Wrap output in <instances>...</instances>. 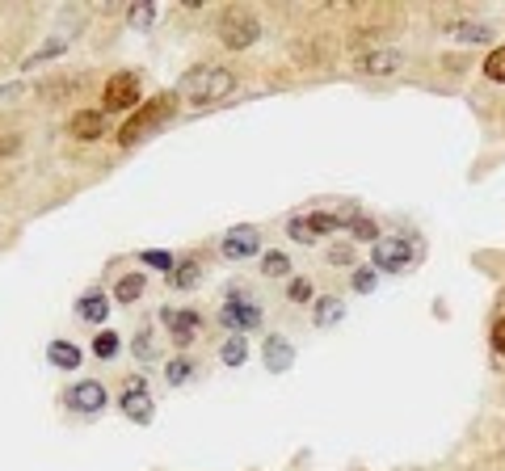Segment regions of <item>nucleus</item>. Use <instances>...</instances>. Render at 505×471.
Here are the masks:
<instances>
[{"mask_svg":"<svg viewBox=\"0 0 505 471\" xmlns=\"http://www.w3.org/2000/svg\"><path fill=\"white\" fill-rule=\"evenodd\" d=\"M232 88H236V76L228 72V68H215V63H198V68H190V72L181 76V93L194 105H215Z\"/></svg>","mask_w":505,"mask_h":471,"instance_id":"f257e3e1","label":"nucleus"},{"mask_svg":"<svg viewBox=\"0 0 505 471\" xmlns=\"http://www.w3.org/2000/svg\"><path fill=\"white\" fill-rule=\"evenodd\" d=\"M169 114H173V93H161V97H152L144 110H135V114L119 127V144H122V147L139 144V139L156 131V127H161Z\"/></svg>","mask_w":505,"mask_h":471,"instance_id":"f03ea898","label":"nucleus"},{"mask_svg":"<svg viewBox=\"0 0 505 471\" xmlns=\"http://www.w3.org/2000/svg\"><path fill=\"white\" fill-rule=\"evenodd\" d=\"M257 38H261V21L252 17V9H244V4L223 9V17H219V43L228 46V51H244V46H252Z\"/></svg>","mask_w":505,"mask_h":471,"instance_id":"7ed1b4c3","label":"nucleus"},{"mask_svg":"<svg viewBox=\"0 0 505 471\" xmlns=\"http://www.w3.org/2000/svg\"><path fill=\"white\" fill-rule=\"evenodd\" d=\"M102 102H105L110 114H119V110H135V105H139V76H135V72L110 76V80H105Z\"/></svg>","mask_w":505,"mask_h":471,"instance_id":"20e7f679","label":"nucleus"},{"mask_svg":"<svg viewBox=\"0 0 505 471\" xmlns=\"http://www.w3.org/2000/svg\"><path fill=\"white\" fill-rule=\"evenodd\" d=\"M417 261V249L409 240H396V236H387L375 244V269H387V274H404L409 265Z\"/></svg>","mask_w":505,"mask_h":471,"instance_id":"39448f33","label":"nucleus"},{"mask_svg":"<svg viewBox=\"0 0 505 471\" xmlns=\"http://www.w3.org/2000/svg\"><path fill=\"white\" fill-rule=\"evenodd\" d=\"M350 219H342V215H333V211H316V215H308V219H291V236H295L299 244H316L320 236L337 232V227H345Z\"/></svg>","mask_w":505,"mask_h":471,"instance_id":"423d86ee","label":"nucleus"},{"mask_svg":"<svg viewBox=\"0 0 505 471\" xmlns=\"http://www.w3.org/2000/svg\"><path fill=\"white\" fill-rule=\"evenodd\" d=\"M119 409L131 417L135 426H148V421H152V396L144 392V379L127 383V392H122V400H119Z\"/></svg>","mask_w":505,"mask_h":471,"instance_id":"0eeeda50","label":"nucleus"},{"mask_svg":"<svg viewBox=\"0 0 505 471\" xmlns=\"http://www.w3.org/2000/svg\"><path fill=\"white\" fill-rule=\"evenodd\" d=\"M219 249L228 261H244V257H252V252L261 249V236H257V227H232V232L223 236Z\"/></svg>","mask_w":505,"mask_h":471,"instance_id":"6e6552de","label":"nucleus"},{"mask_svg":"<svg viewBox=\"0 0 505 471\" xmlns=\"http://www.w3.org/2000/svg\"><path fill=\"white\" fill-rule=\"evenodd\" d=\"M63 400H68V409H76V412H97V409H105V387L85 379V383H76V387H68Z\"/></svg>","mask_w":505,"mask_h":471,"instance_id":"1a4fd4ad","label":"nucleus"},{"mask_svg":"<svg viewBox=\"0 0 505 471\" xmlns=\"http://www.w3.org/2000/svg\"><path fill=\"white\" fill-rule=\"evenodd\" d=\"M219 324L223 328H257L261 324V308L249 299H232L228 308H219Z\"/></svg>","mask_w":505,"mask_h":471,"instance_id":"9d476101","label":"nucleus"},{"mask_svg":"<svg viewBox=\"0 0 505 471\" xmlns=\"http://www.w3.org/2000/svg\"><path fill=\"white\" fill-rule=\"evenodd\" d=\"M401 51H367V55L358 59V72H367V76H392V72H401Z\"/></svg>","mask_w":505,"mask_h":471,"instance_id":"9b49d317","label":"nucleus"},{"mask_svg":"<svg viewBox=\"0 0 505 471\" xmlns=\"http://www.w3.org/2000/svg\"><path fill=\"white\" fill-rule=\"evenodd\" d=\"M68 131H72L76 139H102L105 135V114L102 110H76L72 122H68Z\"/></svg>","mask_w":505,"mask_h":471,"instance_id":"f8f14e48","label":"nucleus"},{"mask_svg":"<svg viewBox=\"0 0 505 471\" xmlns=\"http://www.w3.org/2000/svg\"><path fill=\"white\" fill-rule=\"evenodd\" d=\"M295 59L303 63V68H320V63L333 59V46H328L325 34H320V38H299V43H295Z\"/></svg>","mask_w":505,"mask_h":471,"instance_id":"ddd939ff","label":"nucleus"},{"mask_svg":"<svg viewBox=\"0 0 505 471\" xmlns=\"http://www.w3.org/2000/svg\"><path fill=\"white\" fill-rule=\"evenodd\" d=\"M161 320L173 328V341H178V345L194 341V333H198V316H194V311H173V308H169Z\"/></svg>","mask_w":505,"mask_h":471,"instance_id":"4468645a","label":"nucleus"},{"mask_svg":"<svg viewBox=\"0 0 505 471\" xmlns=\"http://www.w3.org/2000/svg\"><path fill=\"white\" fill-rule=\"evenodd\" d=\"M291 362H295V350H291L283 337H266V367L274 370V375H286Z\"/></svg>","mask_w":505,"mask_h":471,"instance_id":"2eb2a0df","label":"nucleus"},{"mask_svg":"<svg viewBox=\"0 0 505 471\" xmlns=\"http://www.w3.org/2000/svg\"><path fill=\"white\" fill-rule=\"evenodd\" d=\"M76 311H80V320H93V324H102L105 316H110V299H105V294H85V299H80V303H76Z\"/></svg>","mask_w":505,"mask_h":471,"instance_id":"dca6fc26","label":"nucleus"},{"mask_svg":"<svg viewBox=\"0 0 505 471\" xmlns=\"http://www.w3.org/2000/svg\"><path fill=\"white\" fill-rule=\"evenodd\" d=\"M46 358H51V362H55L60 370H76V367H80V350H76V345H68V341H51Z\"/></svg>","mask_w":505,"mask_h":471,"instance_id":"f3484780","label":"nucleus"},{"mask_svg":"<svg viewBox=\"0 0 505 471\" xmlns=\"http://www.w3.org/2000/svg\"><path fill=\"white\" fill-rule=\"evenodd\" d=\"M451 38H459V43H484V38H493V29L476 26V21H455V26H451Z\"/></svg>","mask_w":505,"mask_h":471,"instance_id":"a211bd4d","label":"nucleus"},{"mask_svg":"<svg viewBox=\"0 0 505 471\" xmlns=\"http://www.w3.org/2000/svg\"><path fill=\"white\" fill-rule=\"evenodd\" d=\"M114 294H119V303H135V299L144 294V274H122Z\"/></svg>","mask_w":505,"mask_h":471,"instance_id":"6ab92c4d","label":"nucleus"},{"mask_svg":"<svg viewBox=\"0 0 505 471\" xmlns=\"http://www.w3.org/2000/svg\"><path fill=\"white\" fill-rule=\"evenodd\" d=\"M194 282H198V261L173 265V274H169V286H178V291H190Z\"/></svg>","mask_w":505,"mask_h":471,"instance_id":"aec40b11","label":"nucleus"},{"mask_svg":"<svg viewBox=\"0 0 505 471\" xmlns=\"http://www.w3.org/2000/svg\"><path fill=\"white\" fill-rule=\"evenodd\" d=\"M312 320L320 324V328H328V324H337L342 320V299H320L312 311Z\"/></svg>","mask_w":505,"mask_h":471,"instance_id":"412c9836","label":"nucleus"},{"mask_svg":"<svg viewBox=\"0 0 505 471\" xmlns=\"http://www.w3.org/2000/svg\"><path fill=\"white\" fill-rule=\"evenodd\" d=\"M261 274H266V278H283V274H291L286 252H266V257H261Z\"/></svg>","mask_w":505,"mask_h":471,"instance_id":"4be33fe9","label":"nucleus"},{"mask_svg":"<svg viewBox=\"0 0 505 471\" xmlns=\"http://www.w3.org/2000/svg\"><path fill=\"white\" fill-rule=\"evenodd\" d=\"M484 76H489V80H497V85H505V46L489 51V59H484Z\"/></svg>","mask_w":505,"mask_h":471,"instance_id":"5701e85b","label":"nucleus"},{"mask_svg":"<svg viewBox=\"0 0 505 471\" xmlns=\"http://www.w3.org/2000/svg\"><path fill=\"white\" fill-rule=\"evenodd\" d=\"M127 21H131L135 29H148L152 21H156V9H152L148 0H139V4H131V13H127Z\"/></svg>","mask_w":505,"mask_h":471,"instance_id":"b1692460","label":"nucleus"},{"mask_svg":"<svg viewBox=\"0 0 505 471\" xmlns=\"http://www.w3.org/2000/svg\"><path fill=\"white\" fill-rule=\"evenodd\" d=\"M345 227H350V236H358V240H375V244H379V227H375L371 219H354V215H350Z\"/></svg>","mask_w":505,"mask_h":471,"instance_id":"393cba45","label":"nucleus"},{"mask_svg":"<svg viewBox=\"0 0 505 471\" xmlns=\"http://www.w3.org/2000/svg\"><path fill=\"white\" fill-rule=\"evenodd\" d=\"M244 353H249V345H244L240 337L223 341V362H228V367H240V362H244Z\"/></svg>","mask_w":505,"mask_h":471,"instance_id":"a878e982","label":"nucleus"},{"mask_svg":"<svg viewBox=\"0 0 505 471\" xmlns=\"http://www.w3.org/2000/svg\"><path fill=\"white\" fill-rule=\"evenodd\" d=\"M93 353H97V358H114V353H119V333H97Z\"/></svg>","mask_w":505,"mask_h":471,"instance_id":"bb28decb","label":"nucleus"},{"mask_svg":"<svg viewBox=\"0 0 505 471\" xmlns=\"http://www.w3.org/2000/svg\"><path fill=\"white\" fill-rule=\"evenodd\" d=\"M354 291H362V294L375 291V265H358L354 269Z\"/></svg>","mask_w":505,"mask_h":471,"instance_id":"cd10ccee","label":"nucleus"},{"mask_svg":"<svg viewBox=\"0 0 505 471\" xmlns=\"http://www.w3.org/2000/svg\"><path fill=\"white\" fill-rule=\"evenodd\" d=\"M164 375H169V383H186V379H190V375H194V367H190V362H186V358H173Z\"/></svg>","mask_w":505,"mask_h":471,"instance_id":"c85d7f7f","label":"nucleus"},{"mask_svg":"<svg viewBox=\"0 0 505 471\" xmlns=\"http://www.w3.org/2000/svg\"><path fill=\"white\" fill-rule=\"evenodd\" d=\"M135 358H139V362H148L152 358V328H144V333L135 337Z\"/></svg>","mask_w":505,"mask_h":471,"instance_id":"c756f323","label":"nucleus"},{"mask_svg":"<svg viewBox=\"0 0 505 471\" xmlns=\"http://www.w3.org/2000/svg\"><path fill=\"white\" fill-rule=\"evenodd\" d=\"M144 261L152 265V269H169V274H173V257H169V252H144Z\"/></svg>","mask_w":505,"mask_h":471,"instance_id":"7c9ffc66","label":"nucleus"},{"mask_svg":"<svg viewBox=\"0 0 505 471\" xmlns=\"http://www.w3.org/2000/svg\"><path fill=\"white\" fill-rule=\"evenodd\" d=\"M63 51V43H51V46H43V51H38V55H30L26 59V68H34V63H43V59H55Z\"/></svg>","mask_w":505,"mask_h":471,"instance_id":"2f4dec72","label":"nucleus"},{"mask_svg":"<svg viewBox=\"0 0 505 471\" xmlns=\"http://www.w3.org/2000/svg\"><path fill=\"white\" fill-rule=\"evenodd\" d=\"M493 350L505 353V316H501L497 324H493Z\"/></svg>","mask_w":505,"mask_h":471,"instance_id":"473e14b6","label":"nucleus"},{"mask_svg":"<svg viewBox=\"0 0 505 471\" xmlns=\"http://www.w3.org/2000/svg\"><path fill=\"white\" fill-rule=\"evenodd\" d=\"M9 152H21V139L17 135H0V156H9Z\"/></svg>","mask_w":505,"mask_h":471,"instance_id":"72a5a7b5","label":"nucleus"},{"mask_svg":"<svg viewBox=\"0 0 505 471\" xmlns=\"http://www.w3.org/2000/svg\"><path fill=\"white\" fill-rule=\"evenodd\" d=\"M350 257H354V252L345 249V244H337V249L328 252V261H333V265H345V261H350Z\"/></svg>","mask_w":505,"mask_h":471,"instance_id":"f704fd0d","label":"nucleus"},{"mask_svg":"<svg viewBox=\"0 0 505 471\" xmlns=\"http://www.w3.org/2000/svg\"><path fill=\"white\" fill-rule=\"evenodd\" d=\"M291 294H295L299 303H303V299H308V282H295V286H291Z\"/></svg>","mask_w":505,"mask_h":471,"instance_id":"c9c22d12","label":"nucleus"}]
</instances>
